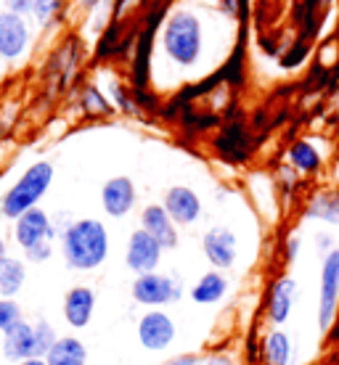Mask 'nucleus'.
Here are the masks:
<instances>
[{"instance_id":"1","label":"nucleus","mask_w":339,"mask_h":365,"mask_svg":"<svg viewBox=\"0 0 339 365\" xmlns=\"http://www.w3.org/2000/svg\"><path fill=\"white\" fill-rule=\"evenodd\" d=\"M61 255L66 267L93 273L106 262L109 257V230L101 220L83 217L69 222L61 230Z\"/></svg>"},{"instance_id":"2","label":"nucleus","mask_w":339,"mask_h":365,"mask_svg":"<svg viewBox=\"0 0 339 365\" xmlns=\"http://www.w3.org/2000/svg\"><path fill=\"white\" fill-rule=\"evenodd\" d=\"M54 182V165L51 162H35L32 167L24 170V175L19 178L9 191L0 199V215L9 220L21 217L24 212L35 210L40 199L48 193Z\"/></svg>"},{"instance_id":"3","label":"nucleus","mask_w":339,"mask_h":365,"mask_svg":"<svg viewBox=\"0 0 339 365\" xmlns=\"http://www.w3.org/2000/svg\"><path fill=\"white\" fill-rule=\"evenodd\" d=\"M167 56L178 66H193L202 56V24L188 11H178L167 19L165 35H162Z\"/></svg>"},{"instance_id":"4","label":"nucleus","mask_w":339,"mask_h":365,"mask_svg":"<svg viewBox=\"0 0 339 365\" xmlns=\"http://www.w3.org/2000/svg\"><path fill=\"white\" fill-rule=\"evenodd\" d=\"M130 297L146 310H165L167 304H178L183 299V281L175 273H146L136 275L130 286Z\"/></svg>"},{"instance_id":"5","label":"nucleus","mask_w":339,"mask_h":365,"mask_svg":"<svg viewBox=\"0 0 339 365\" xmlns=\"http://www.w3.org/2000/svg\"><path fill=\"white\" fill-rule=\"evenodd\" d=\"M318 329L326 331L339 312V247L321 257L318 273Z\"/></svg>"},{"instance_id":"6","label":"nucleus","mask_w":339,"mask_h":365,"mask_svg":"<svg viewBox=\"0 0 339 365\" xmlns=\"http://www.w3.org/2000/svg\"><path fill=\"white\" fill-rule=\"evenodd\" d=\"M138 344L148 352H167L178 339V326L167 310H146L136 326Z\"/></svg>"},{"instance_id":"7","label":"nucleus","mask_w":339,"mask_h":365,"mask_svg":"<svg viewBox=\"0 0 339 365\" xmlns=\"http://www.w3.org/2000/svg\"><path fill=\"white\" fill-rule=\"evenodd\" d=\"M300 299V283L289 273L275 275L273 281L268 283L265 292V318L273 329H281L284 323H289L294 307Z\"/></svg>"},{"instance_id":"8","label":"nucleus","mask_w":339,"mask_h":365,"mask_svg":"<svg viewBox=\"0 0 339 365\" xmlns=\"http://www.w3.org/2000/svg\"><path fill=\"white\" fill-rule=\"evenodd\" d=\"M202 255L212 265V270H231L238 262V238L231 228L215 225L202 236Z\"/></svg>"},{"instance_id":"9","label":"nucleus","mask_w":339,"mask_h":365,"mask_svg":"<svg viewBox=\"0 0 339 365\" xmlns=\"http://www.w3.org/2000/svg\"><path fill=\"white\" fill-rule=\"evenodd\" d=\"M165 249L156 244V238H151L143 228H138L130 233L128 247H125V265L136 275H146L159 270Z\"/></svg>"},{"instance_id":"10","label":"nucleus","mask_w":339,"mask_h":365,"mask_svg":"<svg viewBox=\"0 0 339 365\" xmlns=\"http://www.w3.org/2000/svg\"><path fill=\"white\" fill-rule=\"evenodd\" d=\"M162 207L167 210L170 220H173L178 228L196 225L202 220V212H204L199 193L193 191V188H188V185H173V188H167Z\"/></svg>"},{"instance_id":"11","label":"nucleus","mask_w":339,"mask_h":365,"mask_svg":"<svg viewBox=\"0 0 339 365\" xmlns=\"http://www.w3.org/2000/svg\"><path fill=\"white\" fill-rule=\"evenodd\" d=\"M138 201V191H136V182L130 180L128 175H117V178H109L103 182L101 188V207L109 217L119 220V217H128L133 207Z\"/></svg>"},{"instance_id":"12","label":"nucleus","mask_w":339,"mask_h":365,"mask_svg":"<svg viewBox=\"0 0 339 365\" xmlns=\"http://www.w3.org/2000/svg\"><path fill=\"white\" fill-rule=\"evenodd\" d=\"M56 236V225L51 222L46 210H35L24 212L21 217H16V225H14V241H16L21 249H29L35 244H43V241H51Z\"/></svg>"},{"instance_id":"13","label":"nucleus","mask_w":339,"mask_h":365,"mask_svg":"<svg viewBox=\"0 0 339 365\" xmlns=\"http://www.w3.org/2000/svg\"><path fill=\"white\" fill-rule=\"evenodd\" d=\"M141 228L146 230L148 236L156 238V244L165 249H178L181 244V233H178V225H175L167 210L162 204H148L141 210Z\"/></svg>"},{"instance_id":"14","label":"nucleus","mask_w":339,"mask_h":365,"mask_svg":"<svg viewBox=\"0 0 339 365\" xmlns=\"http://www.w3.org/2000/svg\"><path fill=\"white\" fill-rule=\"evenodd\" d=\"M61 312H64V320L69 329H88L93 320V312H96V292L91 286H72L64 294Z\"/></svg>"},{"instance_id":"15","label":"nucleus","mask_w":339,"mask_h":365,"mask_svg":"<svg viewBox=\"0 0 339 365\" xmlns=\"http://www.w3.org/2000/svg\"><path fill=\"white\" fill-rule=\"evenodd\" d=\"M29 46V29L19 14H0V56L3 58H19Z\"/></svg>"},{"instance_id":"16","label":"nucleus","mask_w":339,"mask_h":365,"mask_svg":"<svg viewBox=\"0 0 339 365\" xmlns=\"http://www.w3.org/2000/svg\"><path fill=\"white\" fill-rule=\"evenodd\" d=\"M9 363H21L27 357H37L35 355V326L29 320H21L16 323L11 331L3 334V349H0Z\"/></svg>"},{"instance_id":"17","label":"nucleus","mask_w":339,"mask_h":365,"mask_svg":"<svg viewBox=\"0 0 339 365\" xmlns=\"http://www.w3.org/2000/svg\"><path fill=\"white\" fill-rule=\"evenodd\" d=\"M231 289V281L221 270H210V273L199 275V281L191 286V302L199 307H210V304H221Z\"/></svg>"},{"instance_id":"18","label":"nucleus","mask_w":339,"mask_h":365,"mask_svg":"<svg viewBox=\"0 0 339 365\" xmlns=\"http://www.w3.org/2000/svg\"><path fill=\"white\" fill-rule=\"evenodd\" d=\"M292 336L284 329H270L260 341V365H292Z\"/></svg>"},{"instance_id":"19","label":"nucleus","mask_w":339,"mask_h":365,"mask_svg":"<svg viewBox=\"0 0 339 365\" xmlns=\"http://www.w3.org/2000/svg\"><path fill=\"white\" fill-rule=\"evenodd\" d=\"M215 148H218V154L226 156L228 162H244L249 156V135L244 125H226L221 133V138L215 140Z\"/></svg>"},{"instance_id":"20","label":"nucleus","mask_w":339,"mask_h":365,"mask_svg":"<svg viewBox=\"0 0 339 365\" xmlns=\"http://www.w3.org/2000/svg\"><path fill=\"white\" fill-rule=\"evenodd\" d=\"M48 365H88V347L77 336H59L46 355Z\"/></svg>"},{"instance_id":"21","label":"nucleus","mask_w":339,"mask_h":365,"mask_svg":"<svg viewBox=\"0 0 339 365\" xmlns=\"http://www.w3.org/2000/svg\"><path fill=\"white\" fill-rule=\"evenodd\" d=\"M305 220H318V222L339 228V191L313 193L305 207Z\"/></svg>"},{"instance_id":"22","label":"nucleus","mask_w":339,"mask_h":365,"mask_svg":"<svg viewBox=\"0 0 339 365\" xmlns=\"http://www.w3.org/2000/svg\"><path fill=\"white\" fill-rule=\"evenodd\" d=\"M286 159H289V167H292L294 173H300V175L321 173V165H323L318 148L313 146L310 140H294L292 146H289V154H286Z\"/></svg>"},{"instance_id":"23","label":"nucleus","mask_w":339,"mask_h":365,"mask_svg":"<svg viewBox=\"0 0 339 365\" xmlns=\"http://www.w3.org/2000/svg\"><path fill=\"white\" fill-rule=\"evenodd\" d=\"M27 281V267L16 257H6L0 262V299H14Z\"/></svg>"},{"instance_id":"24","label":"nucleus","mask_w":339,"mask_h":365,"mask_svg":"<svg viewBox=\"0 0 339 365\" xmlns=\"http://www.w3.org/2000/svg\"><path fill=\"white\" fill-rule=\"evenodd\" d=\"M80 106H83V111L88 114V117H109L111 111V103L109 98L103 96L96 85H85L83 88V96H80Z\"/></svg>"},{"instance_id":"25","label":"nucleus","mask_w":339,"mask_h":365,"mask_svg":"<svg viewBox=\"0 0 339 365\" xmlns=\"http://www.w3.org/2000/svg\"><path fill=\"white\" fill-rule=\"evenodd\" d=\"M35 326V355L37 357H46L48 349L54 347V341L59 339V334H56V329L48 323V320H37V323H32Z\"/></svg>"},{"instance_id":"26","label":"nucleus","mask_w":339,"mask_h":365,"mask_svg":"<svg viewBox=\"0 0 339 365\" xmlns=\"http://www.w3.org/2000/svg\"><path fill=\"white\" fill-rule=\"evenodd\" d=\"M21 320H24V315H21L16 299H0V334L11 331Z\"/></svg>"},{"instance_id":"27","label":"nucleus","mask_w":339,"mask_h":365,"mask_svg":"<svg viewBox=\"0 0 339 365\" xmlns=\"http://www.w3.org/2000/svg\"><path fill=\"white\" fill-rule=\"evenodd\" d=\"M111 96H114V103L119 106V111H125V114H136L138 111L136 96H130V93L125 91V85L111 83Z\"/></svg>"},{"instance_id":"28","label":"nucleus","mask_w":339,"mask_h":365,"mask_svg":"<svg viewBox=\"0 0 339 365\" xmlns=\"http://www.w3.org/2000/svg\"><path fill=\"white\" fill-rule=\"evenodd\" d=\"M59 9H61V0H35L32 14L37 16V21H40V24H48V21L59 14Z\"/></svg>"},{"instance_id":"29","label":"nucleus","mask_w":339,"mask_h":365,"mask_svg":"<svg viewBox=\"0 0 339 365\" xmlns=\"http://www.w3.org/2000/svg\"><path fill=\"white\" fill-rule=\"evenodd\" d=\"M24 257H27V262H32V265H43V262H48L54 257V247H51V241H43V244L24 249Z\"/></svg>"},{"instance_id":"30","label":"nucleus","mask_w":339,"mask_h":365,"mask_svg":"<svg viewBox=\"0 0 339 365\" xmlns=\"http://www.w3.org/2000/svg\"><path fill=\"white\" fill-rule=\"evenodd\" d=\"M300 252H303V236H300V233H292V236L286 238V244H284V262H286V265L297 262Z\"/></svg>"},{"instance_id":"31","label":"nucleus","mask_w":339,"mask_h":365,"mask_svg":"<svg viewBox=\"0 0 339 365\" xmlns=\"http://www.w3.org/2000/svg\"><path fill=\"white\" fill-rule=\"evenodd\" d=\"M165 365H202V357L193 355V352H183V355L170 357Z\"/></svg>"},{"instance_id":"32","label":"nucleus","mask_w":339,"mask_h":365,"mask_svg":"<svg viewBox=\"0 0 339 365\" xmlns=\"http://www.w3.org/2000/svg\"><path fill=\"white\" fill-rule=\"evenodd\" d=\"M6 6H9L11 14H27V11H32V6H35V0H6Z\"/></svg>"},{"instance_id":"33","label":"nucleus","mask_w":339,"mask_h":365,"mask_svg":"<svg viewBox=\"0 0 339 365\" xmlns=\"http://www.w3.org/2000/svg\"><path fill=\"white\" fill-rule=\"evenodd\" d=\"M315 249L323 255H329L331 249H334V238L329 236V233H315Z\"/></svg>"},{"instance_id":"34","label":"nucleus","mask_w":339,"mask_h":365,"mask_svg":"<svg viewBox=\"0 0 339 365\" xmlns=\"http://www.w3.org/2000/svg\"><path fill=\"white\" fill-rule=\"evenodd\" d=\"M323 339H326V344H339V312H337V318L331 320V326L326 331H323Z\"/></svg>"},{"instance_id":"35","label":"nucleus","mask_w":339,"mask_h":365,"mask_svg":"<svg viewBox=\"0 0 339 365\" xmlns=\"http://www.w3.org/2000/svg\"><path fill=\"white\" fill-rule=\"evenodd\" d=\"M202 365H236V363L228 355H210L207 360H202Z\"/></svg>"},{"instance_id":"36","label":"nucleus","mask_w":339,"mask_h":365,"mask_svg":"<svg viewBox=\"0 0 339 365\" xmlns=\"http://www.w3.org/2000/svg\"><path fill=\"white\" fill-rule=\"evenodd\" d=\"M16 365H48L46 357H27V360H21V363Z\"/></svg>"},{"instance_id":"37","label":"nucleus","mask_w":339,"mask_h":365,"mask_svg":"<svg viewBox=\"0 0 339 365\" xmlns=\"http://www.w3.org/2000/svg\"><path fill=\"white\" fill-rule=\"evenodd\" d=\"M9 257V249H6V241H3V236H0V262Z\"/></svg>"},{"instance_id":"38","label":"nucleus","mask_w":339,"mask_h":365,"mask_svg":"<svg viewBox=\"0 0 339 365\" xmlns=\"http://www.w3.org/2000/svg\"><path fill=\"white\" fill-rule=\"evenodd\" d=\"M80 3H83V6H88V9H91V6H96L98 0H80Z\"/></svg>"},{"instance_id":"39","label":"nucleus","mask_w":339,"mask_h":365,"mask_svg":"<svg viewBox=\"0 0 339 365\" xmlns=\"http://www.w3.org/2000/svg\"><path fill=\"white\" fill-rule=\"evenodd\" d=\"M0 349H3V334H0Z\"/></svg>"}]
</instances>
